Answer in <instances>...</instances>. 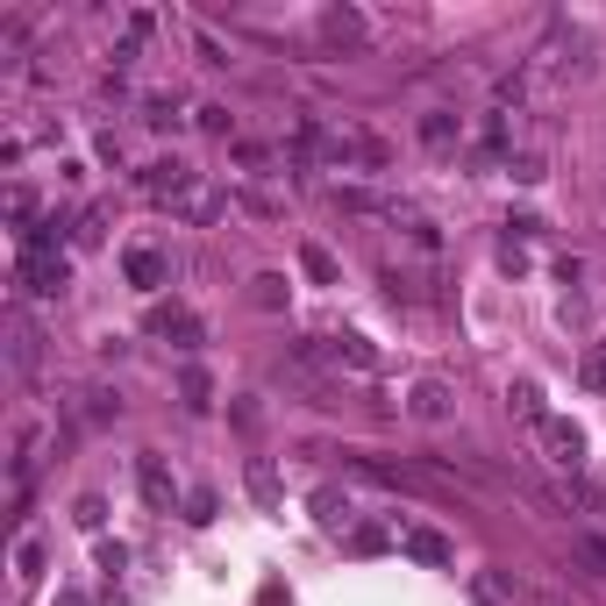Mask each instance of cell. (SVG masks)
<instances>
[{"mask_svg": "<svg viewBox=\"0 0 606 606\" xmlns=\"http://www.w3.org/2000/svg\"><path fill=\"white\" fill-rule=\"evenodd\" d=\"M400 550L414 556V564H435V571H443L450 556H457V550H450V535H435V528H407V535H400Z\"/></svg>", "mask_w": 606, "mask_h": 606, "instance_id": "52a82bcc", "label": "cell"}, {"mask_svg": "<svg viewBox=\"0 0 606 606\" xmlns=\"http://www.w3.org/2000/svg\"><path fill=\"white\" fill-rule=\"evenodd\" d=\"M136 186L150 193V201H178V193H193V164L186 158H158L136 172Z\"/></svg>", "mask_w": 606, "mask_h": 606, "instance_id": "6da1fadb", "label": "cell"}, {"mask_svg": "<svg viewBox=\"0 0 606 606\" xmlns=\"http://www.w3.org/2000/svg\"><path fill=\"white\" fill-rule=\"evenodd\" d=\"M36 322L29 314H8V357H14V371H36Z\"/></svg>", "mask_w": 606, "mask_h": 606, "instance_id": "ba28073f", "label": "cell"}, {"mask_svg": "<svg viewBox=\"0 0 606 606\" xmlns=\"http://www.w3.org/2000/svg\"><path fill=\"white\" fill-rule=\"evenodd\" d=\"M328 364H350V371H378V350L364 336H336L328 343Z\"/></svg>", "mask_w": 606, "mask_h": 606, "instance_id": "30bf717a", "label": "cell"}, {"mask_svg": "<svg viewBox=\"0 0 606 606\" xmlns=\"http://www.w3.org/2000/svg\"><path fill=\"white\" fill-rule=\"evenodd\" d=\"M457 129H464V121L450 115V108H429V115H421V143H429V150H450V143H457Z\"/></svg>", "mask_w": 606, "mask_h": 606, "instance_id": "8fae6325", "label": "cell"}, {"mask_svg": "<svg viewBox=\"0 0 606 606\" xmlns=\"http://www.w3.org/2000/svg\"><path fill=\"white\" fill-rule=\"evenodd\" d=\"M322 29H328V43H343V51H357V43H364V14L357 8H328Z\"/></svg>", "mask_w": 606, "mask_h": 606, "instance_id": "9c48e42d", "label": "cell"}, {"mask_svg": "<svg viewBox=\"0 0 606 606\" xmlns=\"http://www.w3.org/2000/svg\"><path fill=\"white\" fill-rule=\"evenodd\" d=\"M143 121H150V129H172V121H178V100H172V94H150V100H143Z\"/></svg>", "mask_w": 606, "mask_h": 606, "instance_id": "ac0fdd59", "label": "cell"}, {"mask_svg": "<svg viewBox=\"0 0 606 606\" xmlns=\"http://www.w3.org/2000/svg\"><path fill=\"white\" fill-rule=\"evenodd\" d=\"M314 521H322V528H350V499L322 485V493H314Z\"/></svg>", "mask_w": 606, "mask_h": 606, "instance_id": "5bb4252c", "label": "cell"}, {"mask_svg": "<svg viewBox=\"0 0 606 606\" xmlns=\"http://www.w3.org/2000/svg\"><path fill=\"white\" fill-rule=\"evenodd\" d=\"M571 550H578V564L593 571V578H606V542L599 535H571Z\"/></svg>", "mask_w": 606, "mask_h": 606, "instance_id": "e0dca14e", "label": "cell"}, {"mask_svg": "<svg viewBox=\"0 0 606 606\" xmlns=\"http://www.w3.org/2000/svg\"><path fill=\"white\" fill-rule=\"evenodd\" d=\"M100 521H108V507H100V499H79V528H94V535H100Z\"/></svg>", "mask_w": 606, "mask_h": 606, "instance_id": "cb8c5ba5", "label": "cell"}, {"mask_svg": "<svg viewBox=\"0 0 606 606\" xmlns=\"http://www.w3.org/2000/svg\"><path fill=\"white\" fill-rule=\"evenodd\" d=\"M535 435H542V450H550V464H556V472H578V464H585V435L571 429L564 414H550Z\"/></svg>", "mask_w": 606, "mask_h": 606, "instance_id": "7a4b0ae2", "label": "cell"}, {"mask_svg": "<svg viewBox=\"0 0 606 606\" xmlns=\"http://www.w3.org/2000/svg\"><path fill=\"white\" fill-rule=\"evenodd\" d=\"M186 521H215V493H193L186 499Z\"/></svg>", "mask_w": 606, "mask_h": 606, "instance_id": "603a6c76", "label": "cell"}, {"mask_svg": "<svg viewBox=\"0 0 606 606\" xmlns=\"http://www.w3.org/2000/svg\"><path fill=\"white\" fill-rule=\"evenodd\" d=\"M57 606H86V599H79V593H65V599H57Z\"/></svg>", "mask_w": 606, "mask_h": 606, "instance_id": "4316f807", "label": "cell"}, {"mask_svg": "<svg viewBox=\"0 0 606 606\" xmlns=\"http://www.w3.org/2000/svg\"><path fill=\"white\" fill-rule=\"evenodd\" d=\"M450 407H457V400H450V386H443V378H421V386L407 392V414H414V421H429V429H443V421H450Z\"/></svg>", "mask_w": 606, "mask_h": 606, "instance_id": "277c9868", "label": "cell"}, {"mask_svg": "<svg viewBox=\"0 0 606 606\" xmlns=\"http://www.w3.org/2000/svg\"><path fill=\"white\" fill-rule=\"evenodd\" d=\"M201 129L207 136H229V108H201Z\"/></svg>", "mask_w": 606, "mask_h": 606, "instance_id": "d4e9b609", "label": "cell"}, {"mask_svg": "<svg viewBox=\"0 0 606 606\" xmlns=\"http://www.w3.org/2000/svg\"><path fill=\"white\" fill-rule=\"evenodd\" d=\"M178 392H186V407L201 414V407H207V392H215V386H207V371H186V378H178Z\"/></svg>", "mask_w": 606, "mask_h": 606, "instance_id": "44dd1931", "label": "cell"}, {"mask_svg": "<svg viewBox=\"0 0 606 606\" xmlns=\"http://www.w3.org/2000/svg\"><path fill=\"white\" fill-rule=\"evenodd\" d=\"M400 221H407V242H414V250H429V257L443 250V236H435V221H429V215H407V207H400Z\"/></svg>", "mask_w": 606, "mask_h": 606, "instance_id": "9a60e30c", "label": "cell"}, {"mask_svg": "<svg viewBox=\"0 0 606 606\" xmlns=\"http://www.w3.org/2000/svg\"><path fill=\"white\" fill-rule=\"evenodd\" d=\"M300 271H307L314 285H336V279H343V271H336V257H328L322 242H300Z\"/></svg>", "mask_w": 606, "mask_h": 606, "instance_id": "4fadbf2b", "label": "cell"}, {"mask_svg": "<svg viewBox=\"0 0 606 606\" xmlns=\"http://www.w3.org/2000/svg\"><path fill=\"white\" fill-rule=\"evenodd\" d=\"M250 493H257V507H279V478H271L264 457H250Z\"/></svg>", "mask_w": 606, "mask_h": 606, "instance_id": "2e32d148", "label": "cell"}, {"mask_svg": "<svg viewBox=\"0 0 606 606\" xmlns=\"http://www.w3.org/2000/svg\"><path fill=\"white\" fill-rule=\"evenodd\" d=\"M121 271H129V285H164V279H172V264H164L158 242H136V250L121 257Z\"/></svg>", "mask_w": 606, "mask_h": 606, "instance_id": "8992f818", "label": "cell"}, {"mask_svg": "<svg viewBox=\"0 0 606 606\" xmlns=\"http://www.w3.org/2000/svg\"><path fill=\"white\" fill-rule=\"evenodd\" d=\"M14 571H22V578H36V571H43V542H36V535L14 542Z\"/></svg>", "mask_w": 606, "mask_h": 606, "instance_id": "ffe728a7", "label": "cell"}, {"mask_svg": "<svg viewBox=\"0 0 606 606\" xmlns=\"http://www.w3.org/2000/svg\"><path fill=\"white\" fill-rule=\"evenodd\" d=\"M22 285H29V293H43V300H57V293H65V257H57V250H22Z\"/></svg>", "mask_w": 606, "mask_h": 606, "instance_id": "3957f363", "label": "cell"}, {"mask_svg": "<svg viewBox=\"0 0 606 606\" xmlns=\"http://www.w3.org/2000/svg\"><path fill=\"white\" fill-rule=\"evenodd\" d=\"M257 307H285V279H271V271H264V279H257Z\"/></svg>", "mask_w": 606, "mask_h": 606, "instance_id": "7402d4cb", "label": "cell"}, {"mask_svg": "<svg viewBox=\"0 0 606 606\" xmlns=\"http://www.w3.org/2000/svg\"><path fill=\"white\" fill-rule=\"evenodd\" d=\"M507 172L521 178V186H535V178H542V150H513V158H507Z\"/></svg>", "mask_w": 606, "mask_h": 606, "instance_id": "d6986e66", "label": "cell"}, {"mask_svg": "<svg viewBox=\"0 0 606 606\" xmlns=\"http://www.w3.org/2000/svg\"><path fill=\"white\" fill-rule=\"evenodd\" d=\"M507 407H513V414H521V421H535V429H542V421H550V407H542V392L528 386V378H513V386H507Z\"/></svg>", "mask_w": 606, "mask_h": 606, "instance_id": "7c38bea8", "label": "cell"}, {"mask_svg": "<svg viewBox=\"0 0 606 606\" xmlns=\"http://www.w3.org/2000/svg\"><path fill=\"white\" fill-rule=\"evenodd\" d=\"M585 378H593V386L606 392V350H593V357H585Z\"/></svg>", "mask_w": 606, "mask_h": 606, "instance_id": "484cf974", "label": "cell"}, {"mask_svg": "<svg viewBox=\"0 0 606 606\" xmlns=\"http://www.w3.org/2000/svg\"><path fill=\"white\" fill-rule=\"evenodd\" d=\"M136 485H143V499H150L158 513H172V472H164L158 450H143V457H136Z\"/></svg>", "mask_w": 606, "mask_h": 606, "instance_id": "5b68a950", "label": "cell"}]
</instances>
